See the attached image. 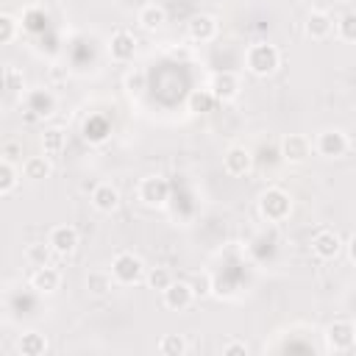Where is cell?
<instances>
[{
    "mask_svg": "<svg viewBox=\"0 0 356 356\" xmlns=\"http://www.w3.org/2000/svg\"><path fill=\"white\" fill-rule=\"evenodd\" d=\"M256 209H259V217L261 220H267V222H284L292 214V197L281 186H267L259 195Z\"/></svg>",
    "mask_w": 356,
    "mask_h": 356,
    "instance_id": "obj_2",
    "label": "cell"
},
{
    "mask_svg": "<svg viewBox=\"0 0 356 356\" xmlns=\"http://www.w3.org/2000/svg\"><path fill=\"white\" fill-rule=\"evenodd\" d=\"M323 339H325V350H331V353H348L356 345V325L350 320H334V323L325 325Z\"/></svg>",
    "mask_w": 356,
    "mask_h": 356,
    "instance_id": "obj_5",
    "label": "cell"
},
{
    "mask_svg": "<svg viewBox=\"0 0 356 356\" xmlns=\"http://www.w3.org/2000/svg\"><path fill=\"white\" fill-rule=\"evenodd\" d=\"M31 289H36L39 295H53L58 286H61V270L53 267V264H42V267H33L31 278H28Z\"/></svg>",
    "mask_w": 356,
    "mask_h": 356,
    "instance_id": "obj_15",
    "label": "cell"
},
{
    "mask_svg": "<svg viewBox=\"0 0 356 356\" xmlns=\"http://www.w3.org/2000/svg\"><path fill=\"white\" fill-rule=\"evenodd\" d=\"M136 195L147 209H161L170 200V181L161 178V175H147V178L139 181Z\"/></svg>",
    "mask_w": 356,
    "mask_h": 356,
    "instance_id": "obj_6",
    "label": "cell"
},
{
    "mask_svg": "<svg viewBox=\"0 0 356 356\" xmlns=\"http://www.w3.org/2000/svg\"><path fill=\"white\" fill-rule=\"evenodd\" d=\"M312 150H314V145L306 134H286L281 139V156L289 164H303L312 156Z\"/></svg>",
    "mask_w": 356,
    "mask_h": 356,
    "instance_id": "obj_12",
    "label": "cell"
},
{
    "mask_svg": "<svg viewBox=\"0 0 356 356\" xmlns=\"http://www.w3.org/2000/svg\"><path fill=\"white\" fill-rule=\"evenodd\" d=\"M195 298H197V292H195V286L189 281H172L161 292V300H164V306L170 312H186L195 303Z\"/></svg>",
    "mask_w": 356,
    "mask_h": 356,
    "instance_id": "obj_10",
    "label": "cell"
},
{
    "mask_svg": "<svg viewBox=\"0 0 356 356\" xmlns=\"http://www.w3.org/2000/svg\"><path fill=\"white\" fill-rule=\"evenodd\" d=\"M17 33H19L17 17L8 14V11H3V14H0V44H11V42L17 39Z\"/></svg>",
    "mask_w": 356,
    "mask_h": 356,
    "instance_id": "obj_28",
    "label": "cell"
},
{
    "mask_svg": "<svg viewBox=\"0 0 356 356\" xmlns=\"http://www.w3.org/2000/svg\"><path fill=\"white\" fill-rule=\"evenodd\" d=\"M125 89H128L131 95L145 92V89H147V75H145L142 70H131V72L125 75Z\"/></svg>",
    "mask_w": 356,
    "mask_h": 356,
    "instance_id": "obj_31",
    "label": "cell"
},
{
    "mask_svg": "<svg viewBox=\"0 0 356 356\" xmlns=\"http://www.w3.org/2000/svg\"><path fill=\"white\" fill-rule=\"evenodd\" d=\"M114 284H117V281H114L111 270H92V273L86 275V289H89L92 295H108Z\"/></svg>",
    "mask_w": 356,
    "mask_h": 356,
    "instance_id": "obj_22",
    "label": "cell"
},
{
    "mask_svg": "<svg viewBox=\"0 0 356 356\" xmlns=\"http://www.w3.org/2000/svg\"><path fill=\"white\" fill-rule=\"evenodd\" d=\"M111 275L120 286H134L147 275V267H145L142 256H136L131 250H122L111 259Z\"/></svg>",
    "mask_w": 356,
    "mask_h": 356,
    "instance_id": "obj_3",
    "label": "cell"
},
{
    "mask_svg": "<svg viewBox=\"0 0 356 356\" xmlns=\"http://www.w3.org/2000/svg\"><path fill=\"white\" fill-rule=\"evenodd\" d=\"M0 156L8 159V161H17V159H22V145H19V142H6Z\"/></svg>",
    "mask_w": 356,
    "mask_h": 356,
    "instance_id": "obj_34",
    "label": "cell"
},
{
    "mask_svg": "<svg viewBox=\"0 0 356 356\" xmlns=\"http://www.w3.org/2000/svg\"><path fill=\"white\" fill-rule=\"evenodd\" d=\"M156 350H159L161 356H184V353H189V342H186L181 334H164V337L159 339Z\"/></svg>",
    "mask_w": 356,
    "mask_h": 356,
    "instance_id": "obj_24",
    "label": "cell"
},
{
    "mask_svg": "<svg viewBox=\"0 0 356 356\" xmlns=\"http://www.w3.org/2000/svg\"><path fill=\"white\" fill-rule=\"evenodd\" d=\"M220 31V22L211 17V14H195L189 22H186V36L192 42H211Z\"/></svg>",
    "mask_w": 356,
    "mask_h": 356,
    "instance_id": "obj_18",
    "label": "cell"
},
{
    "mask_svg": "<svg viewBox=\"0 0 356 356\" xmlns=\"http://www.w3.org/2000/svg\"><path fill=\"white\" fill-rule=\"evenodd\" d=\"M50 350V342L42 331H22L17 339V353L19 356H44Z\"/></svg>",
    "mask_w": 356,
    "mask_h": 356,
    "instance_id": "obj_19",
    "label": "cell"
},
{
    "mask_svg": "<svg viewBox=\"0 0 356 356\" xmlns=\"http://www.w3.org/2000/svg\"><path fill=\"white\" fill-rule=\"evenodd\" d=\"M47 253H53L50 245H28L25 259H28L33 267H42V264H47Z\"/></svg>",
    "mask_w": 356,
    "mask_h": 356,
    "instance_id": "obj_32",
    "label": "cell"
},
{
    "mask_svg": "<svg viewBox=\"0 0 356 356\" xmlns=\"http://www.w3.org/2000/svg\"><path fill=\"white\" fill-rule=\"evenodd\" d=\"M245 67L256 78H270L281 67V50L270 42H253L245 50Z\"/></svg>",
    "mask_w": 356,
    "mask_h": 356,
    "instance_id": "obj_1",
    "label": "cell"
},
{
    "mask_svg": "<svg viewBox=\"0 0 356 356\" xmlns=\"http://www.w3.org/2000/svg\"><path fill=\"white\" fill-rule=\"evenodd\" d=\"M136 22H139L145 31H159V28H164V22H167V8H164L161 3H147V6L139 8Z\"/></svg>",
    "mask_w": 356,
    "mask_h": 356,
    "instance_id": "obj_20",
    "label": "cell"
},
{
    "mask_svg": "<svg viewBox=\"0 0 356 356\" xmlns=\"http://www.w3.org/2000/svg\"><path fill=\"white\" fill-rule=\"evenodd\" d=\"M220 350H222V356H245L250 348H248V342H242V339H225Z\"/></svg>",
    "mask_w": 356,
    "mask_h": 356,
    "instance_id": "obj_33",
    "label": "cell"
},
{
    "mask_svg": "<svg viewBox=\"0 0 356 356\" xmlns=\"http://www.w3.org/2000/svg\"><path fill=\"white\" fill-rule=\"evenodd\" d=\"M334 31H337V22H334V17H331L328 11H320V8L309 11V17H306V22H303V33H306L312 42H323V39H328Z\"/></svg>",
    "mask_w": 356,
    "mask_h": 356,
    "instance_id": "obj_13",
    "label": "cell"
},
{
    "mask_svg": "<svg viewBox=\"0 0 356 356\" xmlns=\"http://www.w3.org/2000/svg\"><path fill=\"white\" fill-rule=\"evenodd\" d=\"M217 100H214V95L209 92V89H195L192 95H189V111H211V106H214Z\"/></svg>",
    "mask_w": 356,
    "mask_h": 356,
    "instance_id": "obj_30",
    "label": "cell"
},
{
    "mask_svg": "<svg viewBox=\"0 0 356 356\" xmlns=\"http://www.w3.org/2000/svg\"><path fill=\"white\" fill-rule=\"evenodd\" d=\"M47 245H50V250H53L58 259H67V256H72V253L78 250L81 236H78V231H75L72 225L61 222V225H53V228H50Z\"/></svg>",
    "mask_w": 356,
    "mask_h": 356,
    "instance_id": "obj_8",
    "label": "cell"
},
{
    "mask_svg": "<svg viewBox=\"0 0 356 356\" xmlns=\"http://www.w3.org/2000/svg\"><path fill=\"white\" fill-rule=\"evenodd\" d=\"M3 83L8 95H25V75L17 67H6L3 70Z\"/></svg>",
    "mask_w": 356,
    "mask_h": 356,
    "instance_id": "obj_29",
    "label": "cell"
},
{
    "mask_svg": "<svg viewBox=\"0 0 356 356\" xmlns=\"http://www.w3.org/2000/svg\"><path fill=\"white\" fill-rule=\"evenodd\" d=\"M120 203H122V197H120V189H117L114 184L103 181V184H97V186L92 189V206H95L100 214H114V211L120 209Z\"/></svg>",
    "mask_w": 356,
    "mask_h": 356,
    "instance_id": "obj_17",
    "label": "cell"
},
{
    "mask_svg": "<svg viewBox=\"0 0 356 356\" xmlns=\"http://www.w3.org/2000/svg\"><path fill=\"white\" fill-rule=\"evenodd\" d=\"M345 250H348V259L356 264V234H353V236L345 242Z\"/></svg>",
    "mask_w": 356,
    "mask_h": 356,
    "instance_id": "obj_35",
    "label": "cell"
},
{
    "mask_svg": "<svg viewBox=\"0 0 356 356\" xmlns=\"http://www.w3.org/2000/svg\"><path fill=\"white\" fill-rule=\"evenodd\" d=\"M50 172H53V164H50L47 156H31V159L22 161V175H25L28 181H42V178H47Z\"/></svg>",
    "mask_w": 356,
    "mask_h": 356,
    "instance_id": "obj_21",
    "label": "cell"
},
{
    "mask_svg": "<svg viewBox=\"0 0 356 356\" xmlns=\"http://www.w3.org/2000/svg\"><path fill=\"white\" fill-rule=\"evenodd\" d=\"M67 147V134L61 128H44L42 131V150L44 156H58Z\"/></svg>",
    "mask_w": 356,
    "mask_h": 356,
    "instance_id": "obj_23",
    "label": "cell"
},
{
    "mask_svg": "<svg viewBox=\"0 0 356 356\" xmlns=\"http://www.w3.org/2000/svg\"><path fill=\"white\" fill-rule=\"evenodd\" d=\"M145 281H147V286H150V289L164 292L175 278H172V273H170L167 267H150V270H147V275H145Z\"/></svg>",
    "mask_w": 356,
    "mask_h": 356,
    "instance_id": "obj_27",
    "label": "cell"
},
{
    "mask_svg": "<svg viewBox=\"0 0 356 356\" xmlns=\"http://www.w3.org/2000/svg\"><path fill=\"white\" fill-rule=\"evenodd\" d=\"M342 250H345V242H342V236H339L334 228H320V231L312 236V253H314L320 261H334Z\"/></svg>",
    "mask_w": 356,
    "mask_h": 356,
    "instance_id": "obj_9",
    "label": "cell"
},
{
    "mask_svg": "<svg viewBox=\"0 0 356 356\" xmlns=\"http://www.w3.org/2000/svg\"><path fill=\"white\" fill-rule=\"evenodd\" d=\"M206 89L214 95L217 103H228V100H236V95H239V78H236V72L222 70V72H214L209 78Z\"/></svg>",
    "mask_w": 356,
    "mask_h": 356,
    "instance_id": "obj_11",
    "label": "cell"
},
{
    "mask_svg": "<svg viewBox=\"0 0 356 356\" xmlns=\"http://www.w3.org/2000/svg\"><path fill=\"white\" fill-rule=\"evenodd\" d=\"M22 106L28 111V120H44V117H50L56 111V95L50 89H44V86L28 89L22 95Z\"/></svg>",
    "mask_w": 356,
    "mask_h": 356,
    "instance_id": "obj_7",
    "label": "cell"
},
{
    "mask_svg": "<svg viewBox=\"0 0 356 356\" xmlns=\"http://www.w3.org/2000/svg\"><path fill=\"white\" fill-rule=\"evenodd\" d=\"M312 145H314V153L323 159H342L350 150V139L342 128H323Z\"/></svg>",
    "mask_w": 356,
    "mask_h": 356,
    "instance_id": "obj_4",
    "label": "cell"
},
{
    "mask_svg": "<svg viewBox=\"0 0 356 356\" xmlns=\"http://www.w3.org/2000/svg\"><path fill=\"white\" fill-rule=\"evenodd\" d=\"M108 56H111V61H120V64L134 61V56H136V36L131 31H114L111 42H108Z\"/></svg>",
    "mask_w": 356,
    "mask_h": 356,
    "instance_id": "obj_16",
    "label": "cell"
},
{
    "mask_svg": "<svg viewBox=\"0 0 356 356\" xmlns=\"http://www.w3.org/2000/svg\"><path fill=\"white\" fill-rule=\"evenodd\" d=\"M337 36L348 44H356V8L353 11H345L339 19H337Z\"/></svg>",
    "mask_w": 356,
    "mask_h": 356,
    "instance_id": "obj_26",
    "label": "cell"
},
{
    "mask_svg": "<svg viewBox=\"0 0 356 356\" xmlns=\"http://www.w3.org/2000/svg\"><path fill=\"white\" fill-rule=\"evenodd\" d=\"M19 184V170L14 161L0 159V195H11Z\"/></svg>",
    "mask_w": 356,
    "mask_h": 356,
    "instance_id": "obj_25",
    "label": "cell"
},
{
    "mask_svg": "<svg viewBox=\"0 0 356 356\" xmlns=\"http://www.w3.org/2000/svg\"><path fill=\"white\" fill-rule=\"evenodd\" d=\"M222 167H225L228 175L242 178V175H248L253 170V156H250V150L245 145H231L222 153Z\"/></svg>",
    "mask_w": 356,
    "mask_h": 356,
    "instance_id": "obj_14",
    "label": "cell"
}]
</instances>
